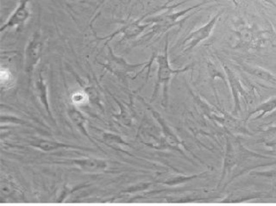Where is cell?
<instances>
[{"label":"cell","mask_w":276,"mask_h":206,"mask_svg":"<svg viewBox=\"0 0 276 206\" xmlns=\"http://www.w3.org/2000/svg\"><path fill=\"white\" fill-rule=\"evenodd\" d=\"M157 62H158V72H157V85L155 87L153 97L154 98L156 97V94H157V91L160 86H163V96H164L163 104L167 105L168 99V86H169L172 76L187 71L188 67L183 68V69H173L170 67L169 60H168V40H167V43L165 47L164 54L157 56Z\"/></svg>","instance_id":"6da1fadb"},{"label":"cell","mask_w":276,"mask_h":206,"mask_svg":"<svg viewBox=\"0 0 276 206\" xmlns=\"http://www.w3.org/2000/svg\"><path fill=\"white\" fill-rule=\"evenodd\" d=\"M42 48H43V41L41 32L37 31L34 33L32 37L30 38L25 49L24 70L30 83L31 82L35 68H37L38 62L41 60Z\"/></svg>","instance_id":"7a4b0ae2"},{"label":"cell","mask_w":276,"mask_h":206,"mask_svg":"<svg viewBox=\"0 0 276 206\" xmlns=\"http://www.w3.org/2000/svg\"><path fill=\"white\" fill-rule=\"evenodd\" d=\"M108 50V60L103 66L105 70L111 72L112 75H116L120 78L126 77L129 74L133 73L145 65V63L129 64L123 58L117 57L111 47H109Z\"/></svg>","instance_id":"3957f363"},{"label":"cell","mask_w":276,"mask_h":206,"mask_svg":"<svg viewBox=\"0 0 276 206\" xmlns=\"http://www.w3.org/2000/svg\"><path fill=\"white\" fill-rule=\"evenodd\" d=\"M29 2L30 0H20L18 7L16 8L15 11L11 14L10 19H8L7 22L4 23L3 26L1 27L0 29L1 32H4L5 30L21 26L26 22L30 16Z\"/></svg>","instance_id":"277c9868"},{"label":"cell","mask_w":276,"mask_h":206,"mask_svg":"<svg viewBox=\"0 0 276 206\" xmlns=\"http://www.w3.org/2000/svg\"><path fill=\"white\" fill-rule=\"evenodd\" d=\"M217 19H218V15L216 16L213 20H211L207 24H205V26L201 27L200 29L191 33L190 36H188L183 42L186 45L185 51H188V50L194 49V47L198 45L199 42H201L203 40L208 37L211 32L213 31V28L215 26Z\"/></svg>","instance_id":"5b68a950"},{"label":"cell","mask_w":276,"mask_h":206,"mask_svg":"<svg viewBox=\"0 0 276 206\" xmlns=\"http://www.w3.org/2000/svg\"><path fill=\"white\" fill-rule=\"evenodd\" d=\"M63 164L75 166L86 172H99L108 168L106 161L99 159H93V158L71 160L67 162H63Z\"/></svg>","instance_id":"8992f818"},{"label":"cell","mask_w":276,"mask_h":206,"mask_svg":"<svg viewBox=\"0 0 276 206\" xmlns=\"http://www.w3.org/2000/svg\"><path fill=\"white\" fill-rule=\"evenodd\" d=\"M31 146L37 148L38 150L44 151V152H51L55 150H60V149H74V150H89L86 148L71 145V144H66V143H59L55 141H49V140H38V142L31 143Z\"/></svg>","instance_id":"52a82bcc"},{"label":"cell","mask_w":276,"mask_h":206,"mask_svg":"<svg viewBox=\"0 0 276 206\" xmlns=\"http://www.w3.org/2000/svg\"><path fill=\"white\" fill-rule=\"evenodd\" d=\"M68 115H69V117L71 118V120L74 122V124L78 128L79 131L81 132L83 135L86 136L87 139L90 140L92 143H95L94 142V140L91 137V135L88 134L87 130H86V126L87 119H86V116H84L82 113L80 112L78 110L75 109V108L68 110Z\"/></svg>","instance_id":"ba28073f"},{"label":"cell","mask_w":276,"mask_h":206,"mask_svg":"<svg viewBox=\"0 0 276 206\" xmlns=\"http://www.w3.org/2000/svg\"><path fill=\"white\" fill-rule=\"evenodd\" d=\"M36 88H37V93L38 96L40 98V101L41 104L44 105L45 109L47 111V112L49 113L50 118L53 120V116L50 112L49 108V100H48V93H47V86L44 82V79L41 74H39L38 80L36 82Z\"/></svg>","instance_id":"9c48e42d"},{"label":"cell","mask_w":276,"mask_h":206,"mask_svg":"<svg viewBox=\"0 0 276 206\" xmlns=\"http://www.w3.org/2000/svg\"><path fill=\"white\" fill-rule=\"evenodd\" d=\"M85 95L83 94V93H76V94L74 95V97H73V99H74V101L76 102V103H80V102H82L84 100V98H85Z\"/></svg>","instance_id":"30bf717a"}]
</instances>
